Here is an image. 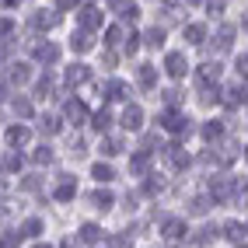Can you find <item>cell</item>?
<instances>
[{
  "label": "cell",
  "mask_w": 248,
  "mask_h": 248,
  "mask_svg": "<svg viewBox=\"0 0 248 248\" xmlns=\"http://www.w3.org/2000/svg\"><path fill=\"white\" fill-rule=\"evenodd\" d=\"M200 189L206 192V200L213 203V213H245L248 203V171L234 168V171H203L200 178Z\"/></svg>",
  "instance_id": "cell-1"
},
{
  "label": "cell",
  "mask_w": 248,
  "mask_h": 248,
  "mask_svg": "<svg viewBox=\"0 0 248 248\" xmlns=\"http://www.w3.org/2000/svg\"><path fill=\"white\" fill-rule=\"evenodd\" d=\"M84 189V178H80V168L74 164H56L53 171H49V182H46V206L60 217V227L67 224V217L74 213L77 206V196Z\"/></svg>",
  "instance_id": "cell-2"
},
{
  "label": "cell",
  "mask_w": 248,
  "mask_h": 248,
  "mask_svg": "<svg viewBox=\"0 0 248 248\" xmlns=\"http://www.w3.org/2000/svg\"><path fill=\"white\" fill-rule=\"evenodd\" d=\"M18 28H21V39H42V35H60L67 28V18L56 14L46 0H31L18 11Z\"/></svg>",
  "instance_id": "cell-3"
},
{
  "label": "cell",
  "mask_w": 248,
  "mask_h": 248,
  "mask_svg": "<svg viewBox=\"0 0 248 248\" xmlns=\"http://www.w3.org/2000/svg\"><path fill=\"white\" fill-rule=\"evenodd\" d=\"M74 213H84V217L112 224L115 213H119V186H84L77 196Z\"/></svg>",
  "instance_id": "cell-4"
},
{
  "label": "cell",
  "mask_w": 248,
  "mask_h": 248,
  "mask_svg": "<svg viewBox=\"0 0 248 248\" xmlns=\"http://www.w3.org/2000/svg\"><path fill=\"white\" fill-rule=\"evenodd\" d=\"M157 168L171 178H196V147L164 137V147L157 154Z\"/></svg>",
  "instance_id": "cell-5"
},
{
  "label": "cell",
  "mask_w": 248,
  "mask_h": 248,
  "mask_svg": "<svg viewBox=\"0 0 248 248\" xmlns=\"http://www.w3.org/2000/svg\"><path fill=\"white\" fill-rule=\"evenodd\" d=\"M14 234H18V241H35V238H49L53 231L60 227V217L53 210H42V206H25L18 217H14Z\"/></svg>",
  "instance_id": "cell-6"
},
{
  "label": "cell",
  "mask_w": 248,
  "mask_h": 248,
  "mask_svg": "<svg viewBox=\"0 0 248 248\" xmlns=\"http://www.w3.org/2000/svg\"><path fill=\"white\" fill-rule=\"evenodd\" d=\"M21 56L35 70H60V63L67 60L60 35H42V39H21Z\"/></svg>",
  "instance_id": "cell-7"
},
{
  "label": "cell",
  "mask_w": 248,
  "mask_h": 248,
  "mask_svg": "<svg viewBox=\"0 0 248 248\" xmlns=\"http://www.w3.org/2000/svg\"><path fill=\"white\" fill-rule=\"evenodd\" d=\"M126 80H129V88H133L137 98H143V102H151V98L157 94V88L164 84V77L157 70V63L154 56H137V60H129L126 67H123Z\"/></svg>",
  "instance_id": "cell-8"
},
{
  "label": "cell",
  "mask_w": 248,
  "mask_h": 248,
  "mask_svg": "<svg viewBox=\"0 0 248 248\" xmlns=\"http://www.w3.org/2000/svg\"><path fill=\"white\" fill-rule=\"evenodd\" d=\"M154 63H157V70L164 77V84H189L196 56L189 53V49H182L178 42H171V46H164L161 53L154 56Z\"/></svg>",
  "instance_id": "cell-9"
},
{
  "label": "cell",
  "mask_w": 248,
  "mask_h": 248,
  "mask_svg": "<svg viewBox=\"0 0 248 248\" xmlns=\"http://www.w3.org/2000/svg\"><path fill=\"white\" fill-rule=\"evenodd\" d=\"M46 182H49V171H39V168H25L18 178H11V196L25 206H46Z\"/></svg>",
  "instance_id": "cell-10"
},
{
  "label": "cell",
  "mask_w": 248,
  "mask_h": 248,
  "mask_svg": "<svg viewBox=\"0 0 248 248\" xmlns=\"http://www.w3.org/2000/svg\"><path fill=\"white\" fill-rule=\"evenodd\" d=\"M56 74H60L63 94H88L98 80V70L91 67V60H63Z\"/></svg>",
  "instance_id": "cell-11"
},
{
  "label": "cell",
  "mask_w": 248,
  "mask_h": 248,
  "mask_svg": "<svg viewBox=\"0 0 248 248\" xmlns=\"http://www.w3.org/2000/svg\"><path fill=\"white\" fill-rule=\"evenodd\" d=\"M245 31L234 25V18H220V21H213L210 25V39H206V49L203 53H210V56H231L238 46H245Z\"/></svg>",
  "instance_id": "cell-12"
},
{
  "label": "cell",
  "mask_w": 248,
  "mask_h": 248,
  "mask_svg": "<svg viewBox=\"0 0 248 248\" xmlns=\"http://www.w3.org/2000/svg\"><path fill=\"white\" fill-rule=\"evenodd\" d=\"M88 98H91V102H98V105L119 108L123 102H129V98H137V94H133V88H129L126 74H108V77H98V80H94V88L88 91Z\"/></svg>",
  "instance_id": "cell-13"
},
{
  "label": "cell",
  "mask_w": 248,
  "mask_h": 248,
  "mask_svg": "<svg viewBox=\"0 0 248 248\" xmlns=\"http://www.w3.org/2000/svg\"><path fill=\"white\" fill-rule=\"evenodd\" d=\"M147 126H151V105H147L143 98H129V102H123L115 108V129H119L123 137L133 140Z\"/></svg>",
  "instance_id": "cell-14"
},
{
  "label": "cell",
  "mask_w": 248,
  "mask_h": 248,
  "mask_svg": "<svg viewBox=\"0 0 248 248\" xmlns=\"http://www.w3.org/2000/svg\"><path fill=\"white\" fill-rule=\"evenodd\" d=\"M206 39H210V21L200 18V14H186V18L175 25V42L182 49H189L192 56H200L206 49Z\"/></svg>",
  "instance_id": "cell-15"
},
{
  "label": "cell",
  "mask_w": 248,
  "mask_h": 248,
  "mask_svg": "<svg viewBox=\"0 0 248 248\" xmlns=\"http://www.w3.org/2000/svg\"><path fill=\"white\" fill-rule=\"evenodd\" d=\"M231 133H234V126H231L227 115L206 112V115L196 119V137H192V143H196V147H220Z\"/></svg>",
  "instance_id": "cell-16"
},
{
  "label": "cell",
  "mask_w": 248,
  "mask_h": 248,
  "mask_svg": "<svg viewBox=\"0 0 248 248\" xmlns=\"http://www.w3.org/2000/svg\"><path fill=\"white\" fill-rule=\"evenodd\" d=\"M189 227H192V224L182 217L175 206H168V210L154 220V241H157V245H182V248H186Z\"/></svg>",
  "instance_id": "cell-17"
},
{
  "label": "cell",
  "mask_w": 248,
  "mask_h": 248,
  "mask_svg": "<svg viewBox=\"0 0 248 248\" xmlns=\"http://www.w3.org/2000/svg\"><path fill=\"white\" fill-rule=\"evenodd\" d=\"M137 192H140V200H143V206L147 203H171V192H175V178L171 175H164L161 168H154V171H147L140 182H129Z\"/></svg>",
  "instance_id": "cell-18"
},
{
  "label": "cell",
  "mask_w": 248,
  "mask_h": 248,
  "mask_svg": "<svg viewBox=\"0 0 248 248\" xmlns=\"http://www.w3.org/2000/svg\"><path fill=\"white\" fill-rule=\"evenodd\" d=\"M227 80V63L224 56H210L200 53L192 63V74H189V84L186 88H210V84H224Z\"/></svg>",
  "instance_id": "cell-19"
},
{
  "label": "cell",
  "mask_w": 248,
  "mask_h": 248,
  "mask_svg": "<svg viewBox=\"0 0 248 248\" xmlns=\"http://www.w3.org/2000/svg\"><path fill=\"white\" fill-rule=\"evenodd\" d=\"M80 178H84V186H123V168L119 161L88 157L80 164Z\"/></svg>",
  "instance_id": "cell-20"
},
{
  "label": "cell",
  "mask_w": 248,
  "mask_h": 248,
  "mask_svg": "<svg viewBox=\"0 0 248 248\" xmlns=\"http://www.w3.org/2000/svg\"><path fill=\"white\" fill-rule=\"evenodd\" d=\"M31 129H35V140H53L60 143L63 133H67V123H63V115L56 105H39L35 119H31Z\"/></svg>",
  "instance_id": "cell-21"
},
{
  "label": "cell",
  "mask_w": 248,
  "mask_h": 248,
  "mask_svg": "<svg viewBox=\"0 0 248 248\" xmlns=\"http://www.w3.org/2000/svg\"><path fill=\"white\" fill-rule=\"evenodd\" d=\"M60 42H63V49H67V60H91L98 53V35L80 31L74 25H67L60 31Z\"/></svg>",
  "instance_id": "cell-22"
},
{
  "label": "cell",
  "mask_w": 248,
  "mask_h": 248,
  "mask_svg": "<svg viewBox=\"0 0 248 248\" xmlns=\"http://www.w3.org/2000/svg\"><path fill=\"white\" fill-rule=\"evenodd\" d=\"M60 157H63V164L80 168V164L91 157V137H88V129H67L63 140H60Z\"/></svg>",
  "instance_id": "cell-23"
},
{
  "label": "cell",
  "mask_w": 248,
  "mask_h": 248,
  "mask_svg": "<svg viewBox=\"0 0 248 248\" xmlns=\"http://www.w3.org/2000/svg\"><path fill=\"white\" fill-rule=\"evenodd\" d=\"M28 94H31L35 105H56L63 98L60 74L56 70H35V77H31V84H28Z\"/></svg>",
  "instance_id": "cell-24"
},
{
  "label": "cell",
  "mask_w": 248,
  "mask_h": 248,
  "mask_svg": "<svg viewBox=\"0 0 248 248\" xmlns=\"http://www.w3.org/2000/svg\"><path fill=\"white\" fill-rule=\"evenodd\" d=\"M105 21H108V14L102 11L98 0H80V4L74 7V14L67 18V25H74L80 31H91V35H98V31L105 28Z\"/></svg>",
  "instance_id": "cell-25"
},
{
  "label": "cell",
  "mask_w": 248,
  "mask_h": 248,
  "mask_svg": "<svg viewBox=\"0 0 248 248\" xmlns=\"http://www.w3.org/2000/svg\"><path fill=\"white\" fill-rule=\"evenodd\" d=\"M91 98L88 94H63L60 102H56V108H60V115H63V123H67V129H84L88 126V115H91Z\"/></svg>",
  "instance_id": "cell-26"
},
{
  "label": "cell",
  "mask_w": 248,
  "mask_h": 248,
  "mask_svg": "<svg viewBox=\"0 0 248 248\" xmlns=\"http://www.w3.org/2000/svg\"><path fill=\"white\" fill-rule=\"evenodd\" d=\"M175 42V28H168V25H161V21H154V18H147L143 25H140V46H143V56H157L164 46H171Z\"/></svg>",
  "instance_id": "cell-27"
},
{
  "label": "cell",
  "mask_w": 248,
  "mask_h": 248,
  "mask_svg": "<svg viewBox=\"0 0 248 248\" xmlns=\"http://www.w3.org/2000/svg\"><path fill=\"white\" fill-rule=\"evenodd\" d=\"M31 140H35L31 123H18V119L0 123V147H4V151H28Z\"/></svg>",
  "instance_id": "cell-28"
},
{
  "label": "cell",
  "mask_w": 248,
  "mask_h": 248,
  "mask_svg": "<svg viewBox=\"0 0 248 248\" xmlns=\"http://www.w3.org/2000/svg\"><path fill=\"white\" fill-rule=\"evenodd\" d=\"M119 168H123V182H140L147 171H154L157 168V157L154 154H147V151H140V147H133L129 143V151H126V157L119 161Z\"/></svg>",
  "instance_id": "cell-29"
},
{
  "label": "cell",
  "mask_w": 248,
  "mask_h": 248,
  "mask_svg": "<svg viewBox=\"0 0 248 248\" xmlns=\"http://www.w3.org/2000/svg\"><path fill=\"white\" fill-rule=\"evenodd\" d=\"M129 151V137H123L119 129H112V133H102L91 140V157H105V161H123Z\"/></svg>",
  "instance_id": "cell-30"
},
{
  "label": "cell",
  "mask_w": 248,
  "mask_h": 248,
  "mask_svg": "<svg viewBox=\"0 0 248 248\" xmlns=\"http://www.w3.org/2000/svg\"><path fill=\"white\" fill-rule=\"evenodd\" d=\"M25 161H28V168L53 171L56 164L63 161L60 157V143H53V140H31V147L25 151Z\"/></svg>",
  "instance_id": "cell-31"
},
{
  "label": "cell",
  "mask_w": 248,
  "mask_h": 248,
  "mask_svg": "<svg viewBox=\"0 0 248 248\" xmlns=\"http://www.w3.org/2000/svg\"><path fill=\"white\" fill-rule=\"evenodd\" d=\"M217 227H220V248L248 241V217L245 213H231V210L217 213Z\"/></svg>",
  "instance_id": "cell-32"
},
{
  "label": "cell",
  "mask_w": 248,
  "mask_h": 248,
  "mask_svg": "<svg viewBox=\"0 0 248 248\" xmlns=\"http://www.w3.org/2000/svg\"><path fill=\"white\" fill-rule=\"evenodd\" d=\"M0 77H4V84L11 88V91H28V84H31V77H35V67L18 53V56H11L7 63H4V70H0Z\"/></svg>",
  "instance_id": "cell-33"
},
{
  "label": "cell",
  "mask_w": 248,
  "mask_h": 248,
  "mask_svg": "<svg viewBox=\"0 0 248 248\" xmlns=\"http://www.w3.org/2000/svg\"><path fill=\"white\" fill-rule=\"evenodd\" d=\"M186 248H220V227H217V213L206 220H196L189 227Z\"/></svg>",
  "instance_id": "cell-34"
},
{
  "label": "cell",
  "mask_w": 248,
  "mask_h": 248,
  "mask_svg": "<svg viewBox=\"0 0 248 248\" xmlns=\"http://www.w3.org/2000/svg\"><path fill=\"white\" fill-rule=\"evenodd\" d=\"M35 112H39V105L31 102V94H28V91H11L7 105H4V119L31 123V119H35Z\"/></svg>",
  "instance_id": "cell-35"
},
{
  "label": "cell",
  "mask_w": 248,
  "mask_h": 248,
  "mask_svg": "<svg viewBox=\"0 0 248 248\" xmlns=\"http://www.w3.org/2000/svg\"><path fill=\"white\" fill-rule=\"evenodd\" d=\"M88 137L94 140V137H102V133H112L115 129V108L112 105H91V115H88Z\"/></svg>",
  "instance_id": "cell-36"
},
{
  "label": "cell",
  "mask_w": 248,
  "mask_h": 248,
  "mask_svg": "<svg viewBox=\"0 0 248 248\" xmlns=\"http://www.w3.org/2000/svg\"><path fill=\"white\" fill-rule=\"evenodd\" d=\"M147 105H171V108H189V88L186 84H161L157 94Z\"/></svg>",
  "instance_id": "cell-37"
},
{
  "label": "cell",
  "mask_w": 248,
  "mask_h": 248,
  "mask_svg": "<svg viewBox=\"0 0 248 248\" xmlns=\"http://www.w3.org/2000/svg\"><path fill=\"white\" fill-rule=\"evenodd\" d=\"M91 67L98 70V77H108V74H123V56H119V49H105V46H98V53L91 56Z\"/></svg>",
  "instance_id": "cell-38"
},
{
  "label": "cell",
  "mask_w": 248,
  "mask_h": 248,
  "mask_svg": "<svg viewBox=\"0 0 248 248\" xmlns=\"http://www.w3.org/2000/svg\"><path fill=\"white\" fill-rule=\"evenodd\" d=\"M137 213H143V200H140V192L129 186V182H123L119 186V213H115V220L137 217Z\"/></svg>",
  "instance_id": "cell-39"
},
{
  "label": "cell",
  "mask_w": 248,
  "mask_h": 248,
  "mask_svg": "<svg viewBox=\"0 0 248 248\" xmlns=\"http://www.w3.org/2000/svg\"><path fill=\"white\" fill-rule=\"evenodd\" d=\"M112 21H119L123 28H140L147 21V7L140 4V0H126V4L112 14Z\"/></svg>",
  "instance_id": "cell-40"
},
{
  "label": "cell",
  "mask_w": 248,
  "mask_h": 248,
  "mask_svg": "<svg viewBox=\"0 0 248 248\" xmlns=\"http://www.w3.org/2000/svg\"><path fill=\"white\" fill-rule=\"evenodd\" d=\"M25 168H28L25 151H4V147H0V175L4 178H18Z\"/></svg>",
  "instance_id": "cell-41"
},
{
  "label": "cell",
  "mask_w": 248,
  "mask_h": 248,
  "mask_svg": "<svg viewBox=\"0 0 248 248\" xmlns=\"http://www.w3.org/2000/svg\"><path fill=\"white\" fill-rule=\"evenodd\" d=\"M227 77H234V80H248V46H238L234 53H231L227 60Z\"/></svg>",
  "instance_id": "cell-42"
},
{
  "label": "cell",
  "mask_w": 248,
  "mask_h": 248,
  "mask_svg": "<svg viewBox=\"0 0 248 248\" xmlns=\"http://www.w3.org/2000/svg\"><path fill=\"white\" fill-rule=\"evenodd\" d=\"M123 39H126V28L119 25V21H105V28L98 31V46H105V49H119L123 46Z\"/></svg>",
  "instance_id": "cell-43"
},
{
  "label": "cell",
  "mask_w": 248,
  "mask_h": 248,
  "mask_svg": "<svg viewBox=\"0 0 248 248\" xmlns=\"http://www.w3.org/2000/svg\"><path fill=\"white\" fill-rule=\"evenodd\" d=\"M137 245H140V241H133L119 224H108L105 238H102V248H137Z\"/></svg>",
  "instance_id": "cell-44"
},
{
  "label": "cell",
  "mask_w": 248,
  "mask_h": 248,
  "mask_svg": "<svg viewBox=\"0 0 248 248\" xmlns=\"http://www.w3.org/2000/svg\"><path fill=\"white\" fill-rule=\"evenodd\" d=\"M14 35H21V28H18V14L0 11V39H14Z\"/></svg>",
  "instance_id": "cell-45"
},
{
  "label": "cell",
  "mask_w": 248,
  "mask_h": 248,
  "mask_svg": "<svg viewBox=\"0 0 248 248\" xmlns=\"http://www.w3.org/2000/svg\"><path fill=\"white\" fill-rule=\"evenodd\" d=\"M21 53V35H14V39H0V70H4V63L11 56H18Z\"/></svg>",
  "instance_id": "cell-46"
},
{
  "label": "cell",
  "mask_w": 248,
  "mask_h": 248,
  "mask_svg": "<svg viewBox=\"0 0 248 248\" xmlns=\"http://www.w3.org/2000/svg\"><path fill=\"white\" fill-rule=\"evenodd\" d=\"M53 245H56V248H80V241L70 234L67 227H56V231H53Z\"/></svg>",
  "instance_id": "cell-47"
},
{
  "label": "cell",
  "mask_w": 248,
  "mask_h": 248,
  "mask_svg": "<svg viewBox=\"0 0 248 248\" xmlns=\"http://www.w3.org/2000/svg\"><path fill=\"white\" fill-rule=\"evenodd\" d=\"M46 4L53 7L56 14H63V18H70V14H74V7L80 4V0H46Z\"/></svg>",
  "instance_id": "cell-48"
},
{
  "label": "cell",
  "mask_w": 248,
  "mask_h": 248,
  "mask_svg": "<svg viewBox=\"0 0 248 248\" xmlns=\"http://www.w3.org/2000/svg\"><path fill=\"white\" fill-rule=\"evenodd\" d=\"M178 7L186 11V14H200L203 11V0H178Z\"/></svg>",
  "instance_id": "cell-49"
},
{
  "label": "cell",
  "mask_w": 248,
  "mask_h": 248,
  "mask_svg": "<svg viewBox=\"0 0 248 248\" xmlns=\"http://www.w3.org/2000/svg\"><path fill=\"white\" fill-rule=\"evenodd\" d=\"M21 248H56V245H53V234H49V238H35V241H25Z\"/></svg>",
  "instance_id": "cell-50"
},
{
  "label": "cell",
  "mask_w": 248,
  "mask_h": 248,
  "mask_svg": "<svg viewBox=\"0 0 248 248\" xmlns=\"http://www.w3.org/2000/svg\"><path fill=\"white\" fill-rule=\"evenodd\" d=\"M7 98H11V88L4 84V77H0V115H4V105H7Z\"/></svg>",
  "instance_id": "cell-51"
},
{
  "label": "cell",
  "mask_w": 248,
  "mask_h": 248,
  "mask_svg": "<svg viewBox=\"0 0 248 248\" xmlns=\"http://www.w3.org/2000/svg\"><path fill=\"white\" fill-rule=\"evenodd\" d=\"M137 248H157V241H140Z\"/></svg>",
  "instance_id": "cell-52"
},
{
  "label": "cell",
  "mask_w": 248,
  "mask_h": 248,
  "mask_svg": "<svg viewBox=\"0 0 248 248\" xmlns=\"http://www.w3.org/2000/svg\"><path fill=\"white\" fill-rule=\"evenodd\" d=\"M227 248H248V241H241V245H227Z\"/></svg>",
  "instance_id": "cell-53"
},
{
  "label": "cell",
  "mask_w": 248,
  "mask_h": 248,
  "mask_svg": "<svg viewBox=\"0 0 248 248\" xmlns=\"http://www.w3.org/2000/svg\"><path fill=\"white\" fill-rule=\"evenodd\" d=\"M157 248H182V245H157Z\"/></svg>",
  "instance_id": "cell-54"
},
{
  "label": "cell",
  "mask_w": 248,
  "mask_h": 248,
  "mask_svg": "<svg viewBox=\"0 0 248 248\" xmlns=\"http://www.w3.org/2000/svg\"><path fill=\"white\" fill-rule=\"evenodd\" d=\"M140 4H143V7H151V4H154V0H140Z\"/></svg>",
  "instance_id": "cell-55"
},
{
  "label": "cell",
  "mask_w": 248,
  "mask_h": 248,
  "mask_svg": "<svg viewBox=\"0 0 248 248\" xmlns=\"http://www.w3.org/2000/svg\"><path fill=\"white\" fill-rule=\"evenodd\" d=\"M0 123H4V115H0Z\"/></svg>",
  "instance_id": "cell-56"
},
{
  "label": "cell",
  "mask_w": 248,
  "mask_h": 248,
  "mask_svg": "<svg viewBox=\"0 0 248 248\" xmlns=\"http://www.w3.org/2000/svg\"><path fill=\"white\" fill-rule=\"evenodd\" d=\"M94 248H102V245H94Z\"/></svg>",
  "instance_id": "cell-57"
}]
</instances>
